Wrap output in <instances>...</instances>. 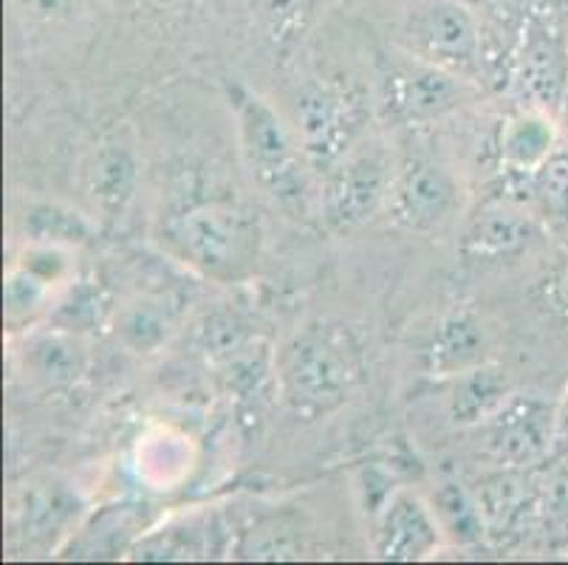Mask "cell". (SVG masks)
<instances>
[{
  "label": "cell",
  "instance_id": "cell-1",
  "mask_svg": "<svg viewBox=\"0 0 568 565\" xmlns=\"http://www.w3.org/2000/svg\"><path fill=\"white\" fill-rule=\"evenodd\" d=\"M153 241L170 261L210 283H244L263 255L257 212L230 195L184 199L159 215Z\"/></svg>",
  "mask_w": 568,
  "mask_h": 565
},
{
  "label": "cell",
  "instance_id": "cell-2",
  "mask_svg": "<svg viewBox=\"0 0 568 565\" xmlns=\"http://www.w3.org/2000/svg\"><path fill=\"white\" fill-rule=\"evenodd\" d=\"M275 376L294 416L306 422L332 416L363 385V340L343 320H312L277 351Z\"/></svg>",
  "mask_w": 568,
  "mask_h": 565
},
{
  "label": "cell",
  "instance_id": "cell-3",
  "mask_svg": "<svg viewBox=\"0 0 568 565\" xmlns=\"http://www.w3.org/2000/svg\"><path fill=\"white\" fill-rule=\"evenodd\" d=\"M224 97L235 117L241 159L252 184L286 215L306 218L312 206V164L292 122L244 82L226 80Z\"/></svg>",
  "mask_w": 568,
  "mask_h": 565
},
{
  "label": "cell",
  "instance_id": "cell-4",
  "mask_svg": "<svg viewBox=\"0 0 568 565\" xmlns=\"http://www.w3.org/2000/svg\"><path fill=\"white\" fill-rule=\"evenodd\" d=\"M371 108L363 88L345 80H308L292 102V128L314 173H328L363 139Z\"/></svg>",
  "mask_w": 568,
  "mask_h": 565
},
{
  "label": "cell",
  "instance_id": "cell-5",
  "mask_svg": "<svg viewBox=\"0 0 568 565\" xmlns=\"http://www.w3.org/2000/svg\"><path fill=\"white\" fill-rule=\"evenodd\" d=\"M399 46L469 82L484 74L481 29L462 0H407L399 18Z\"/></svg>",
  "mask_w": 568,
  "mask_h": 565
},
{
  "label": "cell",
  "instance_id": "cell-6",
  "mask_svg": "<svg viewBox=\"0 0 568 565\" xmlns=\"http://www.w3.org/2000/svg\"><path fill=\"white\" fill-rule=\"evenodd\" d=\"M376 85L385 117L407 128L442 122L462 108L469 93V80L418 60L407 51L382 57Z\"/></svg>",
  "mask_w": 568,
  "mask_h": 565
},
{
  "label": "cell",
  "instance_id": "cell-7",
  "mask_svg": "<svg viewBox=\"0 0 568 565\" xmlns=\"http://www.w3.org/2000/svg\"><path fill=\"white\" fill-rule=\"evenodd\" d=\"M481 433V453L504 470H537L555 458L557 402L540 393H518L475 427Z\"/></svg>",
  "mask_w": 568,
  "mask_h": 565
},
{
  "label": "cell",
  "instance_id": "cell-8",
  "mask_svg": "<svg viewBox=\"0 0 568 565\" xmlns=\"http://www.w3.org/2000/svg\"><path fill=\"white\" fill-rule=\"evenodd\" d=\"M394 164L382 150L351 153L323 173L320 186V215L332 235H348L368 224L387 204L394 184Z\"/></svg>",
  "mask_w": 568,
  "mask_h": 565
},
{
  "label": "cell",
  "instance_id": "cell-9",
  "mask_svg": "<svg viewBox=\"0 0 568 565\" xmlns=\"http://www.w3.org/2000/svg\"><path fill=\"white\" fill-rule=\"evenodd\" d=\"M462 204V186L453 170L430 155H413L396 170L387 212L399 230L438 232L453 221Z\"/></svg>",
  "mask_w": 568,
  "mask_h": 565
},
{
  "label": "cell",
  "instance_id": "cell-10",
  "mask_svg": "<svg viewBox=\"0 0 568 565\" xmlns=\"http://www.w3.org/2000/svg\"><path fill=\"white\" fill-rule=\"evenodd\" d=\"M513 82L526 105L557 113L568 93V43L555 12H535L513 54Z\"/></svg>",
  "mask_w": 568,
  "mask_h": 565
},
{
  "label": "cell",
  "instance_id": "cell-11",
  "mask_svg": "<svg viewBox=\"0 0 568 565\" xmlns=\"http://www.w3.org/2000/svg\"><path fill=\"white\" fill-rule=\"evenodd\" d=\"M473 495L481 512L489 548L509 552L535 541L537 470L493 466V473L475 481Z\"/></svg>",
  "mask_w": 568,
  "mask_h": 565
},
{
  "label": "cell",
  "instance_id": "cell-12",
  "mask_svg": "<svg viewBox=\"0 0 568 565\" xmlns=\"http://www.w3.org/2000/svg\"><path fill=\"white\" fill-rule=\"evenodd\" d=\"M544 232L546 224L531 206L489 199L464 226L458 252L475 266L515 263L544 241Z\"/></svg>",
  "mask_w": 568,
  "mask_h": 565
},
{
  "label": "cell",
  "instance_id": "cell-13",
  "mask_svg": "<svg viewBox=\"0 0 568 565\" xmlns=\"http://www.w3.org/2000/svg\"><path fill=\"white\" fill-rule=\"evenodd\" d=\"M82 517L85 504L74 486L60 478L34 481L14 504V535L26 552L60 554L80 528Z\"/></svg>",
  "mask_w": 568,
  "mask_h": 565
},
{
  "label": "cell",
  "instance_id": "cell-14",
  "mask_svg": "<svg viewBox=\"0 0 568 565\" xmlns=\"http://www.w3.org/2000/svg\"><path fill=\"white\" fill-rule=\"evenodd\" d=\"M447 543L436 512L416 492L396 490L374 515L371 546L387 563H418L442 552Z\"/></svg>",
  "mask_w": 568,
  "mask_h": 565
},
{
  "label": "cell",
  "instance_id": "cell-15",
  "mask_svg": "<svg viewBox=\"0 0 568 565\" xmlns=\"http://www.w3.org/2000/svg\"><path fill=\"white\" fill-rule=\"evenodd\" d=\"M487 362H493V331L473 309L444 311L418 345V371L436 382Z\"/></svg>",
  "mask_w": 568,
  "mask_h": 565
},
{
  "label": "cell",
  "instance_id": "cell-16",
  "mask_svg": "<svg viewBox=\"0 0 568 565\" xmlns=\"http://www.w3.org/2000/svg\"><path fill=\"white\" fill-rule=\"evenodd\" d=\"M182 300L173 294H136L116 305L111 331L125 351L136 356H153L173 342L182 329Z\"/></svg>",
  "mask_w": 568,
  "mask_h": 565
},
{
  "label": "cell",
  "instance_id": "cell-17",
  "mask_svg": "<svg viewBox=\"0 0 568 565\" xmlns=\"http://www.w3.org/2000/svg\"><path fill=\"white\" fill-rule=\"evenodd\" d=\"M498 164L506 173H537L560 150V124L555 113L524 105L500 122Z\"/></svg>",
  "mask_w": 568,
  "mask_h": 565
},
{
  "label": "cell",
  "instance_id": "cell-18",
  "mask_svg": "<svg viewBox=\"0 0 568 565\" xmlns=\"http://www.w3.org/2000/svg\"><path fill=\"white\" fill-rule=\"evenodd\" d=\"M20 365L34 385L45 391H65L85 380L91 354L82 336L49 325L45 331L26 336Z\"/></svg>",
  "mask_w": 568,
  "mask_h": 565
},
{
  "label": "cell",
  "instance_id": "cell-19",
  "mask_svg": "<svg viewBox=\"0 0 568 565\" xmlns=\"http://www.w3.org/2000/svg\"><path fill=\"white\" fill-rule=\"evenodd\" d=\"M82 184L100 215H122L139 186V159L131 144L119 139H105L97 144L82 170Z\"/></svg>",
  "mask_w": 568,
  "mask_h": 565
},
{
  "label": "cell",
  "instance_id": "cell-20",
  "mask_svg": "<svg viewBox=\"0 0 568 565\" xmlns=\"http://www.w3.org/2000/svg\"><path fill=\"white\" fill-rule=\"evenodd\" d=\"M148 512L139 504L102 506L88 523L77 528L71 541L60 548V557L74 559H116L131 554L139 537L148 532Z\"/></svg>",
  "mask_w": 568,
  "mask_h": 565
},
{
  "label": "cell",
  "instance_id": "cell-21",
  "mask_svg": "<svg viewBox=\"0 0 568 565\" xmlns=\"http://www.w3.org/2000/svg\"><path fill=\"white\" fill-rule=\"evenodd\" d=\"M444 413L456 430L481 427L500 404L515 393L513 376L495 362L464 371L453 380H444Z\"/></svg>",
  "mask_w": 568,
  "mask_h": 565
},
{
  "label": "cell",
  "instance_id": "cell-22",
  "mask_svg": "<svg viewBox=\"0 0 568 565\" xmlns=\"http://www.w3.org/2000/svg\"><path fill=\"white\" fill-rule=\"evenodd\" d=\"M219 521L210 515L179 517L173 523H164L159 528H148L131 548L133 559H204L219 552Z\"/></svg>",
  "mask_w": 568,
  "mask_h": 565
},
{
  "label": "cell",
  "instance_id": "cell-23",
  "mask_svg": "<svg viewBox=\"0 0 568 565\" xmlns=\"http://www.w3.org/2000/svg\"><path fill=\"white\" fill-rule=\"evenodd\" d=\"M113 314H116V303L105 283L97 278H77L57 297L49 314V325L88 340V336L111 329Z\"/></svg>",
  "mask_w": 568,
  "mask_h": 565
},
{
  "label": "cell",
  "instance_id": "cell-24",
  "mask_svg": "<svg viewBox=\"0 0 568 565\" xmlns=\"http://www.w3.org/2000/svg\"><path fill=\"white\" fill-rule=\"evenodd\" d=\"M535 543L540 552L568 554V458L537 466Z\"/></svg>",
  "mask_w": 568,
  "mask_h": 565
},
{
  "label": "cell",
  "instance_id": "cell-25",
  "mask_svg": "<svg viewBox=\"0 0 568 565\" xmlns=\"http://www.w3.org/2000/svg\"><path fill=\"white\" fill-rule=\"evenodd\" d=\"M26 243H51V246L80 249L94 241L97 224L85 212L60 201H34L20 215Z\"/></svg>",
  "mask_w": 568,
  "mask_h": 565
},
{
  "label": "cell",
  "instance_id": "cell-26",
  "mask_svg": "<svg viewBox=\"0 0 568 565\" xmlns=\"http://www.w3.org/2000/svg\"><path fill=\"white\" fill-rule=\"evenodd\" d=\"M430 506L442 523L447 543L462 548L487 546V532H484L481 512L475 504L473 486L462 484V481H444L433 492Z\"/></svg>",
  "mask_w": 568,
  "mask_h": 565
},
{
  "label": "cell",
  "instance_id": "cell-27",
  "mask_svg": "<svg viewBox=\"0 0 568 565\" xmlns=\"http://www.w3.org/2000/svg\"><path fill=\"white\" fill-rule=\"evenodd\" d=\"M60 294L63 292L45 283L43 278L23 269L20 263H12L7 283H3V317H7V329H34L40 317H49Z\"/></svg>",
  "mask_w": 568,
  "mask_h": 565
},
{
  "label": "cell",
  "instance_id": "cell-28",
  "mask_svg": "<svg viewBox=\"0 0 568 565\" xmlns=\"http://www.w3.org/2000/svg\"><path fill=\"white\" fill-rule=\"evenodd\" d=\"M531 210L546 226L568 232V150H557L531 175Z\"/></svg>",
  "mask_w": 568,
  "mask_h": 565
},
{
  "label": "cell",
  "instance_id": "cell-29",
  "mask_svg": "<svg viewBox=\"0 0 568 565\" xmlns=\"http://www.w3.org/2000/svg\"><path fill=\"white\" fill-rule=\"evenodd\" d=\"M303 535L286 521H268L244 532L237 554L250 559H297L303 557Z\"/></svg>",
  "mask_w": 568,
  "mask_h": 565
},
{
  "label": "cell",
  "instance_id": "cell-30",
  "mask_svg": "<svg viewBox=\"0 0 568 565\" xmlns=\"http://www.w3.org/2000/svg\"><path fill=\"white\" fill-rule=\"evenodd\" d=\"M314 20V0H263L261 23L275 49H288L308 31Z\"/></svg>",
  "mask_w": 568,
  "mask_h": 565
},
{
  "label": "cell",
  "instance_id": "cell-31",
  "mask_svg": "<svg viewBox=\"0 0 568 565\" xmlns=\"http://www.w3.org/2000/svg\"><path fill=\"white\" fill-rule=\"evenodd\" d=\"M14 263H20L23 269L34 272L38 278H43L45 283L57 286L63 292L71 280H77V261L74 249L65 246H51V243H26L20 249V255L14 258Z\"/></svg>",
  "mask_w": 568,
  "mask_h": 565
},
{
  "label": "cell",
  "instance_id": "cell-32",
  "mask_svg": "<svg viewBox=\"0 0 568 565\" xmlns=\"http://www.w3.org/2000/svg\"><path fill=\"white\" fill-rule=\"evenodd\" d=\"M531 294H535L537 309L544 311V317L560 331H568V252L537 278Z\"/></svg>",
  "mask_w": 568,
  "mask_h": 565
},
{
  "label": "cell",
  "instance_id": "cell-33",
  "mask_svg": "<svg viewBox=\"0 0 568 565\" xmlns=\"http://www.w3.org/2000/svg\"><path fill=\"white\" fill-rule=\"evenodd\" d=\"M20 7L29 9L32 14H38V18H60V14L69 12L71 7H74L77 0H18Z\"/></svg>",
  "mask_w": 568,
  "mask_h": 565
},
{
  "label": "cell",
  "instance_id": "cell-34",
  "mask_svg": "<svg viewBox=\"0 0 568 565\" xmlns=\"http://www.w3.org/2000/svg\"><path fill=\"white\" fill-rule=\"evenodd\" d=\"M139 9L151 14H184L199 3V0H133Z\"/></svg>",
  "mask_w": 568,
  "mask_h": 565
},
{
  "label": "cell",
  "instance_id": "cell-35",
  "mask_svg": "<svg viewBox=\"0 0 568 565\" xmlns=\"http://www.w3.org/2000/svg\"><path fill=\"white\" fill-rule=\"evenodd\" d=\"M555 458H568V387L557 402V438H555Z\"/></svg>",
  "mask_w": 568,
  "mask_h": 565
},
{
  "label": "cell",
  "instance_id": "cell-36",
  "mask_svg": "<svg viewBox=\"0 0 568 565\" xmlns=\"http://www.w3.org/2000/svg\"><path fill=\"white\" fill-rule=\"evenodd\" d=\"M566 3H568V0H566Z\"/></svg>",
  "mask_w": 568,
  "mask_h": 565
}]
</instances>
